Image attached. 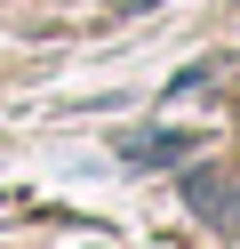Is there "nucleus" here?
Returning a JSON list of instances; mask_svg holds the SVG:
<instances>
[{
	"instance_id": "obj_1",
	"label": "nucleus",
	"mask_w": 240,
	"mask_h": 249,
	"mask_svg": "<svg viewBox=\"0 0 240 249\" xmlns=\"http://www.w3.org/2000/svg\"><path fill=\"white\" fill-rule=\"evenodd\" d=\"M128 161H136V169H168V161H184V153H192V137L184 129H144V137H128Z\"/></svg>"
}]
</instances>
